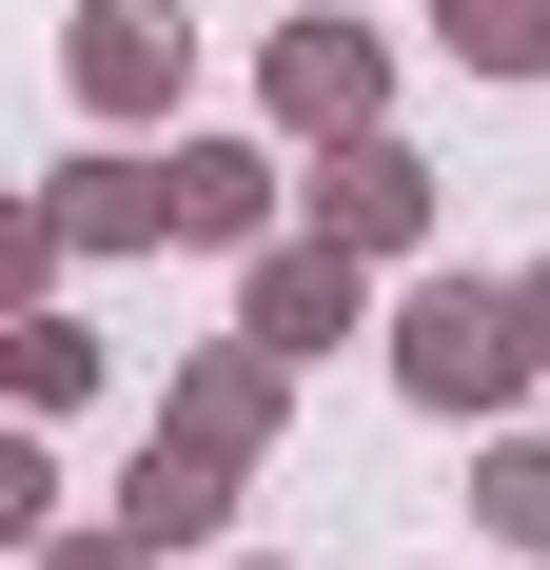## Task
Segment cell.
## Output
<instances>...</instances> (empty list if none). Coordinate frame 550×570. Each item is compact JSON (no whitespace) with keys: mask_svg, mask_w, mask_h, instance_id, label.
Listing matches in <instances>:
<instances>
[{"mask_svg":"<svg viewBox=\"0 0 550 570\" xmlns=\"http://www.w3.org/2000/svg\"><path fill=\"white\" fill-rule=\"evenodd\" d=\"M511 374H550V354H531V295L433 276L413 315H393V394H413V413H511Z\"/></svg>","mask_w":550,"mask_h":570,"instance_id":"obj_1","label":"cell"},{"mask_svg":"<svg viewBox=\"0 0 550 570\" xmlns=\"http://www.w3.org/2000/svg\"><path fill=\"white\" fill-rule=\"evenodd\" d=\"M177 59H197V40H177V0H79V99H99V118H158Z\"/></svg>","mask_w":550,"mask_h":570,"instance_id":"obj_2","label":"cell"},{"mask_svg":"<svg viewBox=\"0 0 550 570\" xmlns=\"http://www.w3.org/2000/svg\"><path fill=\"white\" fill-rule=\"evenodd\" d=\"M275 118H295V138H374V40H354V20H295V40H275Z\"/></svg>","mask_w":550,"mask_h":570,"instance_id":"obj_3","label":"cell"},{"mask_svg":"<svg viewBox=\"0 0 550 570\" xmlns=\"http://www.w3.org/2000/svg\"><path fill=\"white\" fill-rule=\"evenodd\" d=\"M256 335H275V354L354 335V236H256Z\"/></svg>","mask_w":550,"mask_h":570,"instance_id":"obj_4","label":"cell"},{"mask_svg":"<svg viewBox=\"0 0 550 570\" xmlns=\"http://www.w3.org/2000/svg\"><path fill=\"white\" fill-rule=\"evenodd\" d=\"M118 512L158 531V551H217V512H236V453H217V433H158V453L118 472Z\"/></svg>","mask_w":550,"mask_h":570,"instance_id":"obj_5","label":"cell"},{"mask_svg":"<svg viewBox=\"0 0 550 570\" xmlns=\"http://www.w3.org/2000/svg\"><path fill=\"white\" fill-rule=\"evenodd\" d=\"M413 217H433V177L393 158V138H334V177H315V236H354V256H393Z\"/></svg>","mask_w":550,"mask_h":570,"instance_id":"obj_6","label":"cell"},{"mask_svg":"<svg viewBox=\"0 0 550 570\" xmlns=\"http://www.w3.org/2000/svg\"><path fill=\"white\" fill-rule=\"evenodd\" d=\"M275 374H295L275 335H236V354H197V394H177V433H217V453H256V433H275Z\"/></svg>","mask_w":550,"mask_h":570,"instance_id":"obj_7","label":"cell"},{"mask_svg":"<svg viewBox=\"0 0 550 570\" xmlns=\"http://www.w3.org/2000/svg\"><path fill=\"white\" fill-rule=\"evenodd\" d=\"M158 177H177V236H275V158H236V138H197Z\"/></svg>","mask_w":550,"mask_h":570,"instance_id":"obj_8","label":"cell"},{"mask_svg":"<svg viewBox=\"0 0 550 570\" xmlns=\"http://www.w3.org/2000/svg\"><path fill=\"white\" fill-rule=\"evenodd\" d=\"M452 59H492V79H550V0H433Z\"/></svg>","mask_w":550,"mask_h":570,"instance_id":"obj_9","label":"cell"},{"mask_svg":"<svg viewBox=\"0 0 550 570\" xmlns=\"http://www.w3.org/2000/svg\"><path fill=\"white\" fill-rule=\"evenodd\" d=\"M472 512H492L511 551H550V453H492V472H472Z\"/></svg>","mask_w":550,"mask_h":570,"instance_id":"obj_10","label":"cell"},{"mask_svg":"<svg viewBox=\"0 0 550 570\" xmlns=\"http://www.w3.org/2000/svg\"><path fill=\"white\" fill-rule=\"evenodd\" d=\"M40 570H158V531L118 512V531H79V551H40Z\"/></svg>","mask_w":550,"mask_h":570,"instance_id":"obj_11","label":"cell"},{"mask_svg":"<svg viewBox=\"0 0 550 570\" xmlns=\"http://www.w3.org/2000/svg\"><path fill=\"white\" fill-rule=\"evenodd\" d=\"M511 295H531V354H550V276H511Z\"/></svg>","mask_w":550,"mask_h":570,"instance_id":"obj_12","label":"cell"},{"mask_svg":"<svg viewBox=\"0 0 550 570\" xmlns=\"http://www.w3.org/2000/svg\"><path fill=\"white\" fill-rule=\"evenodd\" d=\"M531 570H550V551H531Z\"/></svg>","mask_w":550,"mask_h":570,"instance_id":"obj_13","label":"cell"}]
</instances>
